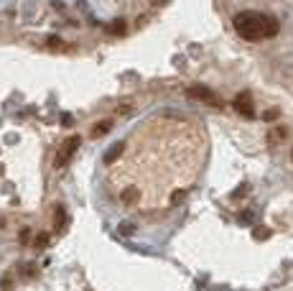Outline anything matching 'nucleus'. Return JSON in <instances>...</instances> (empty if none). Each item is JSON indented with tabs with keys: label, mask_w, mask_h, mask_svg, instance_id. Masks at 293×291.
I'll return each mask as SVG.
<instances>
[{
	"label": "nucleus",
	"mask_w": 293,
	"mask_h": 291,
	"mask_svg": "<svg viewBox=\"0 0 293 291\" xmlns=\"http://www.w3.org/2000/svg\"><path fill=\"white\" fill-rule=\"evenodd\" d=\"M77 149H79V135H69V138L62 143V149H59L56 166H59V169H62V166H67V164H69V159L77 154Z\"/></svg>",
	"instance_id": "nucleus-3"
},
{
	"label": "nucleus",
	"mask_w": 293,
	"mask_h": 291,
	"mask_svg": "<svg viewBox=\"0 0 293 291\" xmlns=\"http://www.w3.org/2000/svg\"><path fill=\"white\" fill-rule=\"evenodd\" d=\"M110 128H112V120H102L100 125H95V130H92V133H95V135H105Z\"/></svg>",
	"instance_id": "nucleus-6"
},
{
	"label": "nucleus",
	"mask_w": 293,
	"mask_h": 291,
	"mask_svg": "<svg viewBox=\"0 0 293 291\" xmlns=\"http://www.w3.org/2000/svg\"><path fill=\"white\" fill-rule=\"evenodd\" d=\"M268 235H270V230H265V227H257V230H255V238H257V240H265Z\"/></svg>",
	"instance_id": "nucleus-8"
},
{
	"label": "nucleus",
	"mask_w": 293,
	"mask_h": 291,
	"mask_svg": "<svg viewBox=\"0 0 293 291\" xmlns=\"http://www.w3.org/2000/svg\"><path fill=\"white\" fill-rule=\"evenodd\" d=\"M168 0H151V6H166Z\"/></svg>",
	"instance_id": "nucleus-10"
},
{
	"label": "nucleus",
	"mask_w": 293,
	"mask_h": 291,
	"mask_svg": "<svg viewBox=\"0 0 293 291\" xmlns=\"http://www.w3.org/2000/svg\"><path fill=\"white\" fill-rule=\"evenodd\" d=\"M278 34V21L273 16H268V28H265V39H273Z\"/></svg>",
	"instance_id": "nucleus-5"
},
{
	"label": "nucleus",
	"mask_w": 293,
	"mask_h": 291,
	"mask_svg": "<svg viewBox=\"0 0 293 291\" xmlns=\"http://www.w3.org/2000/svg\"><path fill=\"white\" fill-rule=\"evenodd\" d=\"M120 151H123V143H117V145H112V149L107 151V156H105V161H107V164H112V161H115V156H117V154H120Z\"/></svg>",
	"instance_id": "nucleus-7"
},
{
	"label": "nucleus",
	"mask_w": 293,
	"mask_h": 291,
	"mask_svg": "<svg viewBox=\"0 0 293 291\" xmlns=\"http://www.w3.org/2000/svg\"><path fill=\"white\" fill-rule=\"evenodd\" d=\"M232 107L237 110L242 118H255V107H252V97H250V92H240L237 97H234Z\"/></svg>",
	"instance_id": "nucleus-4"
},
{
	"label": "nucleus",
	"mask_w": 293,
	"mask_h": 291,
	"mask_svg": "<svg viewBox=\"0 0 293 291\" xmlns=\"http://www.w3.org/2000/svg\"><path fill=\"white\" fill-rule=\"evenodd\" d=\"M234 31H237L245 41H260L265 39V28H268V16L255 13V11H245L240 16H234Z\"/></svg>",
	"instance_id": "nucleus-1"
},
{
	"label": "nucleus",
	"mask_w": 293,
	"mask_h": 291,
	"mask_svg": "<svg viewBox=\"0 0 293 291\" xmlns=\"http://www.w3.org/2000/svg\"><path fill=\"white\" fill-rule=\"evenodd\" d=\"M189 97H191V100H199V102H204V105H212V107H222V100L209 90V87H201V84L189 87Z\"/></svg>",
	"instance_id": "nucleus-2"
},
{
	"label": "nucleus",
	"mask_w": 293,
	"mask_h": 291,
	"mask_svg": "<svg viewBox=\"0 0 293 291\" xmlns=\"http://www.w3.org/2000/svg\"><path fill=\"white\" fill-rule=\"evenodd\" d=\"M262 118H265V120H278V110H268V112H262Z\"/></svg>",
	"instance_id": "nucleus-9"
}]
</instances>
